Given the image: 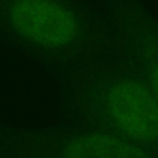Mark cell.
Segmentation results:
<instances>
[{"label": "cell", "mask_w": 158, "mask_h": 158, "mask_svg": "<svg viewBox=\"0 0 158 158\" xmlns=\"http://www.w3.org/2000/svg\"><path fill=\"white\" fill-rule=\"evenodd\" d=\"M0 42L58 74L87 64L98 27L87 0H0Z\"/></svg>", "instance_id": "6da1fadb"}, {"label": "cell", "mask_w": 158, "mask_h": 158, "mask_svg": "<svg viewBox=\"0 0 158 158\" xmlns=\"http://www.w3.org/2000/svg\"><path fill=\"white\" fill-rule=\"evenodd\" d=\"M106 106L113 123L126 135L144 142L158 141V100L141 82H115L106 93Z\"/></svg>", "instance_id": "7a4b0ae2"}, {"label": "cell", "mask_w": 158, "mask_h": 158, "mask_svg": "<svg viewBox=\"0 0 158 158\" xmlns=\"http://www.w3.org/2000/svg\"><path fill=\"white\" fill-rule=\"evenodd\" d=\"M64 158H152L143 150L117 137L90 132L74 137L67 143Z\"/></svg>", "instance_id": "3957f363"}, {"label": "cell", "mask_w": 158, "mask_h": 158, "mask_svg": "<svg viewBox=\"0 0 158 158\" xmlns=\"http://www.w3.org/2000/svg\"><path fill=\"white\" fill-rule=\"evenodd\" d=\"M145 57L148 61V79L151 89L158 100V43H151L144 45Z\"/></svg>", "instance_id": "277c9868"}]
</instances>
